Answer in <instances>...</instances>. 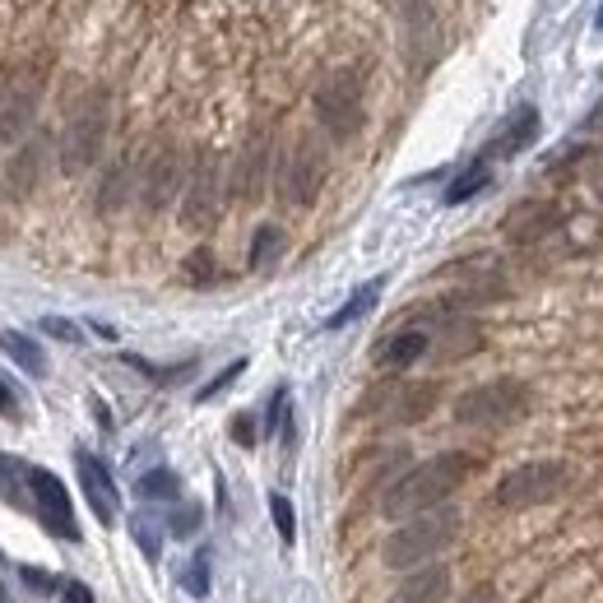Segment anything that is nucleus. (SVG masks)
I'll use <instances>...</instances> for the list:
<instances>
[{"mask_svg": "<svg viewBox=\"0 0 603 603\" xmlns=\"http://www.w3.org/2000/svg\"><path fill=\"white\" fill-rule=\"evenodd\" d=\"M479 349H483V330H479V321H469V316L441 321L436 334H432V358L436 362H460V358L479 353Z\"/></svg>", "mask_w": 603, "mask_h": 603, "instance_id": "obj_13", "label": "nucleus"}, {"mask_svg": "<svg viewBox=\"0 0 603 603\" xmlns=\"http://www.w3.org/2000/svg\"><path fill=\"white\" fill-rule=\"evenodd\" d=\"M181 585H187L191 594H200V599L209 594V557H204V553H195V557H191V566L181 571Z\"/></svg>", "mask_w": 603, "mask_h": 603, "instance_id": "obj_31", "label": "nucleus"}, {"mask_svg": "<svg viewBox=\"0 0 603 603\" xmlns=\"http://www.w3.org/2000/svg\"><path fill=\"white\" fill-rule=\"evenodd\" d=\"M135 492L144 496V502H172V496L181 492V479L172 474V469H149V474L135 483Z\"/></svg>", "mask_w": 603, "mask_h": 603, "instance_id": "obj_24", "label": "nucleus"}, {"mask_svg": "<svg viewBox=\"0 0 603 603\" xmlns=\"http://www.w3.org/2000/svg\"><path fill=\"white\" fill-rule=\"evenodd\" d=\"M38 102H42V66H23L0 84V144H10L29 130Z\"/></svg>", "mask_w": 603, "mask_h": 603, "instance_id": "obj_6", "label": "nucleus"}, {"mask_svg": "<svg viewBox=\"0 0 603 603\" xmlns=\"http://www.w3.org/2000/svg\"><path fill=\"white\" fill-rule=\"evenodd\" d=\"M455 534H460V511L432 506V511L413 515L404 530H395V534L385 539V566H395V571L423 566V562H432L436 553H445V547L455 543Z\"/></svg>", "mask_w": 603, "mask_h": 603, "instance_id": "obj_2", "label": "nucleus"}, {"mask_svg": "<svg viewBox=\"0 0 603 603\" xmlns=\"http://www.w3.org/2000/svg\"><path fill=\"white\" fill-rule=\"evenodd\" d=\"M102 135H108V98L93 93L84 108L70 117L66 135H61V168H66V172H84V168L98 159Z\"/></svg>", "mask_w": 603, "mask_h": 603, "instance_id": "obj_5", "label": "nucleus"}, {"mask_svg": "<svg viewBox=\"0 0 603 603\" xmlns=\"http://www.w3.org/2000/svg\"><path fill=\"white\" fill-rule=\"evenodd\" d=\"M242 372H247V358H238V362H228V366H223V372H219L214 381H209V385L200 390V400H214V395H219V390H228V385H232V381H238Z\"/></svg>", "mask_w": 603, "mask_h": 603, "instance_id": "obj_32", "label": "nucleus"}, {"mask_svg": "<svg viewBox=\"0 0 603 603\" xmlns=\"http://www.w3.org/2000/svg\"><path fill=\"white\" fill-rule=\"evenodd\" d=\"M232 441L255 445V418H251V413H238V418H232Z\"/></svg>", "mask_w": 603, "mask_h": 603, "instance_id": "obj_35", "label": "nucleus"}, {"mask_svg": "<svg viewBox=\"0 0 603 603\" xmlns=\"http://www.w3.org/2000/svg\"><path fill=\"white\" fill-rule=\"evenodd\" d=\"M376 298H381V279H372V283H362L358 288V293L344 302V306H339L334 311V316L325 321V330H344V325H353L358 316H366V311H372L376 306Z\"/></svg>", "mask_w": 603, "mask_h": 603, "instance_id": "obj_21", "label": "nucleus"}, {"mask_svg": "<svg viewBox=\"0 0 603 603\" xmlns=\"http://www.w3.org/2000/svg\"><path fill=\"white\" fill-rule=\"evenodd\" d=\"M483 187H488V159H479L469 172H460V181H455L451 191H445V204H464L469 195H479Z\"/></svg>", "mask_w": 603, "mask_h": 603, "instance_id": "obj_26", "label": "nucleus"}, {"mask_svg": "<svg viewBox=\"0 0 603 603\" xmlns=\"http://www.w3.org/2000/svg\"><path fill=\"white\" fill-rule=\"evenodd\" d=\"M19 581L29 585L33 594H42V599H51V594L66 590V581H57V575H47V571H38V566H19Z\"/></svg>", "mask_w": 603, "mask_h": 603, "instance_id": "obj_29", "label": "nucleus"}, {"mask_svg": "<svg viewBox=\"0 0 603 603\" xmlns=\"http://www.w3.org/2000/svg\"><path fill=\"white\" fill-rule=\"evenodd\" d=\"M42 330H47L51 339H61V344H80V330H74L66 316H47V321H42Z\"/></svg>", "mask_w": 603, "mask_h": 603, "instance_id": "obj_34", "label": "nucleus"}, {"mask_svg": "<svg viewBox=\"0 0 603 603\" xmlns=\"http://www.w3.org/2000/svg\"><path fill=\"white\" fill-rule=\"evenodd\" d=\"M172 191H177V159L172 153H159V159L144 168V204L159 209L172 200Z\"/></svg>", "mask_w": 603, "mask_h": 603, "instance_id": "obj_18", "label": "nucleus"}, {"mask_svg": "<svg viewBox=\"0 0 603 603\" xmlns=\"http://www.w3.org/2000/svg\"><path fill=\"white\" fill-rule=\"evenodd\" d=\"M0 349H6L19 366H23V372H29V376H42L47 372V358H42V349L33 344V339L29 334H14V330H0Z\"/></svg>", "mask_w": 603, "mask_h": 603, "instance_id": "obj_20", "label": "nucleus"}, {"mask_svg": "<svg viewBox=\"0 0 603 603\" xmlns=\"http://www.w3.org/2000/svg\"><path fill=\"white\" fill-rule=\"evenodd\" d=\"M445 594H451V571H445V566H423V571H413L404 585H395L390 603H441Z\"/></svg>", "mask_w": 603, "mask_h": 603, "instance_id": "obj_16", "label": "nucleus"}, {"mask_svg": "<svg viewBox=\"0 0 603 603\" xmlns=\"http://www.w3.org/2000/svg\"><path fill=\"white\" fill-rule=\"evenodd\" d=\"M557 223V209L553 204H543V200H524L520 209H511L506 214V223H502V232L511 242H534V238H543L547 228Z\"/></svg>", "mask_w": 603, "mask_h": 603, "instance_id": "obj_15", "label": "nucleus"}, {"mask_svg": "<svg viewBox=\"0 0 603 603\" xmlns=\"http://www.w3.org/2000/svg\"><path fill=\"white\" fill-rule=\"evenodd\" d=\"M29 506L38 511V520L47 524L57 539H80V524H74V506H70V492L57 474H47V469H33L29 464Z\"/></svg>", "mask_w": 603, "mask_h": 603, "instance_id": "obj_9", "label": "nucleus"}, {"mask_svg": "<svg viewBox=\"0 0 603 603\" xmlns=\"http://www.w3.org/2000/svg\"><path fill=\"white\" fill-rule=\"evenodd\" d=\"M474 469H479V460L464 455V451L432 455V460H423L418 469H409V474L385 492L381 511L390 520H413V515H423L432 506H445V496H451L469 474H474Z\"/></svg>", "mask_w": 603, "mask_h": 603, "instance_id": "obj_1", "label": "nucleus"}, {"mask_svg": "<svg viewBox=\"0 0 603 603\" xmlns=\"http://www.w3.org/2000/svg\"><path fill=\"white\" fill-rule=\"evenodd\" d=\"M534 135H539V112H534V108H520V112L502 125V135H496V140L488 144L483 159H511V153L530 149V144H534Z\"/></svg>", "mask_w": 603, "mask_h": 603, "instance_id": "obj_17", "label": "nucleus"}, {"mask_svg": "<svg viewBox=\"0 0 603 603\" xmlns=\"http://www.w3.org/2000/svg\"><path fill=\"white\" fill-rule=\"evenodd\" d=\"M436 409V385L423 381V385H390L385 395L372 400V413H381L385 423H418Z\"/></svg>", "mask_w": 603, "mask_h": 603, "instance_id": "obj_11", "label": "nucleus"}, {"mask_svg": "<svg viewBox=\"0 0 603 603\" xmlns=\"http://www.w3.org/2000/svg\"><path fill=\"white\" fill-rule=\"evenodd\" d=\"M125 177H130V172H125V163H121V168H117V172L108 177V187H102V209H108V214H112V209L121 204V191H125Z\"/></svg>", "mask_w": 603, "mask_h": 603, "instance_id": "obj_33", "label": "nucleus"}, {"mask_svg": "<svg viewBox=\"0 0 603 603\" xmlns=\"http://www.w3.org/2000/svg\"><path fill=\"white\" fill-rule=\"evenodd\" d=\"M562 488H566V469L557 460H530V464H515L511 474H502L492 502L502 511H530V506L553 502Z\"/></svg>", "mask_w": 603, "mask_h": 603, "instance_id": "obj_4", "label": "nucleus"}, {"mask_svg": "<svg viewBox=\"0 0 603 603\" xmlns=\"http://www.w3.org/2000/svg\"><path fill=\"white\" fill-rule=\"evenodd\" d=\"M260 172H265V140H255L251 144V153L242 159V168H238V195H255L260 191Z\"/></svg>", "mask_w": 603, "mask_h": 603, "instance_id": "obj_25", "label": "nucleus"}, {"mask_svg": "<svg viewBox=\"0 0 603 603\" xmlns=\"http://www.w3.org/2000/svg\"><path fill=\"white\" fill-rule=\"evenodd\" d=\"M530 409V390L520 381H483L455 400V423L464 428H506Z\"/></svg>", "mask_w": 603, "mask_h": 603, "instance_id": "obj_3", "label": "nucleus"}, {"mask_svg": "<svg viewBox=\"0 0 603 603\" xmlns=\"http://www.w3.org/2000/svg\"><path fill=\"white\" fill-rule=\"evenodd\" d=\"M200 520H204V511H200V506H177V511L168 515V534L191 539V534L200 530Z\"/></svg>", "mask_w": 603, "mask_h": 603, "instance_id": "obj_30", "label": "nucleus"}, {"mask_svg": "<svg viewBox=\"0 0 603 603\" xmlns=\"http://www.w3.org/2000/svg\"><path fill=\"white\" fill-rule=\"evenodd\" d=\"M0 413H6V418H19V400H14V390H10L6 381H0Z\"/></svg>", "mask_w": 603, "mask_h": 603, "instance_id": "obj_38", "label": "nucleus"}, {"mask_svg": "<svg viewBox=\"0 0 603 603\" xmlns=\"http://www.w3.org/2000/svg\"><path fill=\"white\" fill-rule=\"evenodd\" d=\"M321 181H325V153L316 140H298L288 149V159L279 163V191L288 204H311L321 195Z\"/></svg>", "mask_w": 603, "mask_h": 603, "instance_id": "obj_8", "label": "nucleus"}, {"mask_svg": "<svg viewBox=\"0 0 603 603\" xmlns=\"http://www.w3.org/2000/svg\"><path fill=\"white\" fill-rule=\"evenodd\" d=\"M594 23H599V29H603V10H599V19H594Z\"/></svg>", "mask_w": 603, "mask_h": 603, "instance_id": "obj_39", "label": "nucleus"}, {"mask_svg": "<svg viewBox=\"0 0 603 603\" xmlns=\"http://www.w3.org/2000/svg\"><path fill=\"white\" fill-rule=\"evenodd\" d=\"M316 117L330 130V140H353L362 130V89L353 74H330L316 89Z\"/></svg>", "mask_w": 603, "mask_h": 603, "instance_id": "obj_7", "label": "nucleus"}, {"mask_svg": "<svg viewBox=\"0 0 603 603\" xmlns=\"http://www.w3.org/2000/svg\"><path fill=\"white\" fill-rule=\"evenodd\" d=\"M61 603H93V590H89V585H80V581H66Z\"/></svg>", "mask_w": 603, "mask_h": 603, "instance_id": "obj_36", "label": "nucleus"}, {"mask_svg": "<svg viewBox=\"0 0 603 603\" xmlns=\"http://www.w3.org/2000/svg\"><path fill=\"white\" fill-rule=\"evenodd\" d=\"M279 255H283V232H279L274 223L255 228V242H251V270H270Z\"/></svg>", "mask_w": 603, "mask_h": 603, "instance_id": "obj_23", "label": "nucleus"}, {"mask_svg": "<svg viewBox=\"0 0 603 603\" xmlns=\"http://www.w3.org/2000/svg\"><path fill=\"white\" fill-rule=\"evenodd\" d=\"M270 515H274V530L283 543H293L298 539V520H293V502H288L283 492H270Z\"/></svg>", "mask_w": 603, "mask_h": 603, "instance_id": "obj_28", "label": "nucleus"}, {"mask_svg": "<svg viewBox=\"0 0 603 603\" xmlns=\"http://www.w3.org/2000/svg\"><path fill=\"white\" fill-rule=\"evenodd\" d=\"M130 534H135V543L144 547V557H149V562H159V553H163V534H168L163 515H153V511H135V515H130Z\"/></svg>", "mask_w": 603, "mask_h": 603, "instance_id": "obj_19", "label": "nucleus"}, {"mask_svg": "<svg viewBox=\"0 0 603 603\" xmlns=\"http://www.w3.org/2000/svg\"><path fill=\"white\" fill-rule=\"evenodd\" d=\"M38 159H42V149H38V144H29V149L19 153V163L10 168V191H14V195L33 191V181H38Z\"/></svg>", "mask_w": 603, "mask_h": 603, "instance_id": "obj_27", "label": "nucleus"}, {"mask_svg": "<svg viewBox=\"0 0 603 603\" xmlns=\"http://www.w3.org/2000/svg\"><path fill=\"white\" fill-rule=\"evenodd\" d=\"M0 496L14 506H29V464L14 455H0Z\"/></svg>", "mask_w": 603, "mask_h": 603, "instance_id": "obj_22", "label": "nucleus"}, {"mask_svg": "<svg viewBox=\"0 0 603 603\" xmlns=\"http://www.w3.org/2000/svg\"><path fill=\"white\" fill-rule=\"evenodd\" d=\"M214 214H219V163L209 159V163H200L191 172L181 219H187V228H204V223H214Z\"/></svg>", "mask_w": 603, "mask_h": 603, "instance_id": "obj_12", "label": "nucleus"}, {"mask_svg": "<svg viewBox=\"0 0 603 603\" xmlns=\"http://www.w3.org/2000/svg\"><path fill=\"white\" fill-rule=\"evenodd\" d=\"M460 603H502V599H496V585H474Z\"/></svg>", "mask_w": 603, "mask_h": 603, "instance_id": "obj_37", "label": "nucleus"}, {"mask_svg": "<svg viewBox=\"0 0 603 603\" xmlns=\"http://www.w3.org/2000/svg\"><path fill=\"white\" fill-rule=\"evenodd\" d=\"M74 469H80V488H84V496H89V511H93L102 524H117L121 492H117V483H112V474H108V464H102L98 455H89V451H80V455H74Z\"/></svg>", "mask_w": 603, "mask_h": 603, "instance_id": "obj_10", "label": "nucleus"}, {"mask_svg": "<svg viewBox=\"0 0 603 603\" xmlns=\"http://www.w3.org/2000/svg\"><path fill=\"white\" fill-rule=\"evenodd\" d=\"M428 353H432V334L428 330H400V334H390L385 344L376 349V362L390 366V372H404V366L423 362Z\"/></svg>", "mask_w": 603, "mask_h": 603, "instance_id": "obj_14", "label": "nucleus"}]
</instances>
